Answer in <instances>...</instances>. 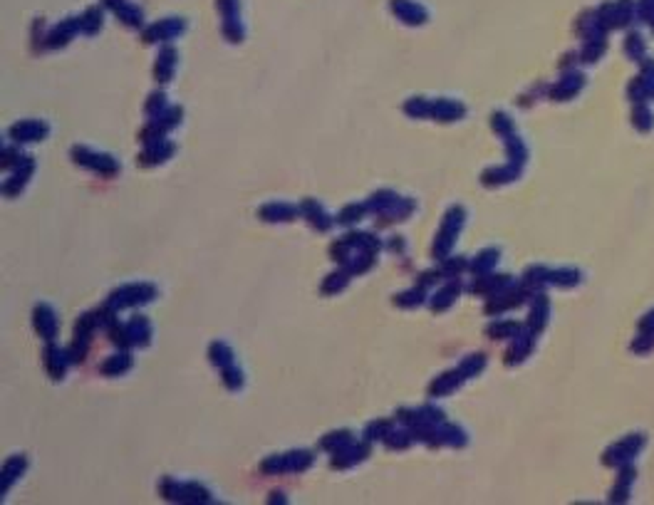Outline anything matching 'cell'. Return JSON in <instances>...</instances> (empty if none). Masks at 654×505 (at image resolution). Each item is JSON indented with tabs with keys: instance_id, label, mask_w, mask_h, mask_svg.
<instances>
[{
	"instance_id": "6da1fadb",
	"label": "cell",
	"mask_w": 654,
	"mask_h": 505,
	"mask_svg": "<svg viewBox=\"0 0 654 505\" xmlns=\"http://www.w3.org/2000/svg\"><path fill=\"white\" fill-rule=\"evenodd\" d=\"M313 463V454L310 451H293V454L273 456L260 463L263 473H300Z\"/></svg>"
},
{
	"instance_id": "7a4b0ae2",
	"label": "cell",
	"mask_w": 654,
	"mask_h": 505,
	"mask_svg": "<svg viewBox=\"0 0 654 505\" xmlns=\"http://www.w3.org/2000/svg\"><path fill=\"white\" fill-rule=\"evenodd\" d=\"M464 208H452V211L447 213V221H444L442 231H439V236H436V243H434V255L436 258H447V253L452 250L454 241H456L459 231H461L464 226Z\"/></svg>"
},
{
	"instance_id": "3957f363",
	"label": "cell",
	"mask_w": 654,
	"mask_h": 505,
	"mask_svg": "<svg viewBox=\"0 0 654 505\" xmlns=\"http://www.w3.org/2000/svg\"><path fill=\"white\" fill-rule=\"evenodd\" d=\"M72 157H75L77 164H82V166L92 169V171L104 174V176H114V174L119 171V164L114 162L112 157H104V154H95V152H90V149H85V147H77L75 152H72Z\"/></svg>"
},
{
	"instance_id": "277c9868",
	"label": "cell",
	"mask_w": 654,
	"mask_h": 505,
	"mask_svg": "<svg viewBox=\"0 0 654 505\" xmlns=\"http://www.w3.org/2000/svg\"><path fill=\"white\" fill-rule=\"evenodd\" d=\"M154 295H157V290H154L152 285H129V288L117 290V293L109 298V305H112L114 310L127 308V305H142V303L154 300Z\"/></svg>"
},
{
	"instance_id": "5b68a950",
	"label": "cell",
	"mask_w": 654,
	"mask_h": 505,
	"mask_svg": "<svg viewBox=\"0 0 654 505\" xmlns=\"http://www.w3.org/2000/svg\"><path fill=\"white\" fill-rule=\"evenodd\" d=\"M183 32V23L178 18H169V20H159L157 25H152L144 32V40L147 42H162V40H171V37L181 35Z\"/></svg>"
},
{
	"instance_id": "8992f818",
	"label": "cell",
	"mask_w": 654,
	"mask_h": 505,
	"mask_svg": "<svg viewBox=\"0 0 654 505\" xmlns=\"http://www.w3.org/2000/svg\"><path fill=\"white\" fill-rule=\"evenodd\" d=\"M392 11L401 23H409V25H421L426 20V11L414 0H392Z\"/></svg>"
},
{
	"instance_id": "52a82bcc",
	"label": "cell",
	"mask_w": 654,
	"mask_h": 505,
	"mask_svg": "<svg viewBox=\"0 0 654 505\" xmlns=\"http://www.w3.org/2000/svg\"><path fill=\"white\" fill-rule=\"evenodd\" d=\"M104 6L109 8V11H112L114 16L124 23V25H132V28L142 25V20H144L142 11H139L137 6H132L129 0H104Z\"/></svg>"
},
{
	"instance_id": "ba28073f",
	"label": "cell",
	"mask_w": 654,
	"mask_h": 505,
	"mask_svg": "<svg viewBox=\"0 0 654 505\" xmlns=\"http://www.w3.org/2000/svg\"><path fill=\"white\" fill-rule=\"evenodd\" d=\"M45 134H47V126L37 119L20 121V124H16L11 129V137H16L18 142H40Z\"/></svg>"
},
{
	"instance_id": "9c48e42d",
	"label": "cell",
	"mask_w": 654,
	"mask_h": 505,
	"mask_svg": "<svg viewBox=\"0 0 654 505\" xmlns=\"http://www.w3.org/2000/svg\"><path fill=\"white\" fill-rule=\"evenodd\" d=\"M583 85H585V77L578 75V72H570V75H565L563 80H560L558 85L553 87L550 97H553V99H558V102L570 99V97H575L580 90H583Z\"/></svg>"
},
{
	"instance_id": "30bf717a",
	"label": "cell",
	"mask_w": 654,
	"mask_h": 505,
	"mask_svg": "<svg viewBox=\"0 0 654 505\" xmlns=\"http://www.w3.org/2000/svg\"><path fill=\"white\" fill-rule=\"evenodd\" d=\"M464 104L454 99H436L431 102V116L439 121H456L459 116H464Z\"/></svg>"
},
{
	"instance_id": "8fae6325",
	"label": "cell",
	"mask_w": 654,
	"mask_h": 505,
	"mask_svg": "<svg viewBox=\"0 0 654 505\" xmlns=\"http://www.w3.org/2000/svg\"><path fill=\"white\" fill-rule=\"evenodd\" d=\"M32 322H35V329L45 339H52L57 334V317H55V312L47 308V305H37V308H35V320H32Z\"/></svg>"
},
{
	"instance_id": "7c38bea8",
	"label": "cell",
	"mask_w": 654,
	"mask_h": 505,
	"mask_svg": "<svg viewBox=\"0 0 654 505\" xmlns=\"http://www.w3.org/2000/svg\"><path fill=\"white\" fill-rule=\"evenodd\" d=\"M80 30V20H62L60 25L55 28V30L47 35V47H62V45H67V42L72 40V35Z\"/></svg>"
},
{
	"instance_id": "4fadbf2b",
	"label": "cell",
	"mask_w": 654,
	"mask_h": 505,
	"mask_svg": "<svg viewBox=\"0 0 654 505\" xmlns=\"http://www.w3.org/2000/svg\"><path fill=\"white\" fill-rule=\"evenodd\" d=\"M174 67H176V50L174 47H164L159 52V62L154 67V75H157L159 82H169L174 75Z\"/></svg>"
},
{
	"instance_id": "5bb4252c",
	"label": "cell",
	"mask_w": 654,
	"mask_h": 505,
	"mask_svg": "<svg viewBox=\"0 0 654 505\" xmlns=\"http://www.w3.org/2000/svg\"><path fill=\"white\" fill-rule=\"evenodd\" d=\"M45 364H47V372H50L52 379H62L65 367L70 364V354L60 352V349H55V347H47L45 349Z\"/></svg>"
},
{
	"instance_id": "9a60e30c",
	"label": "cell",
	"mask_w": 654,
	"mask_h": 505,
	"mask_svg": "<svg viewBox=\"0 0 654 505\" xmlns=\"http://www.w3.org/2000/svg\"><path fill=\"white\" fill-rule=\"evenodd\" d=\"M345 458H332V466L335 468H347V466L357 463V461H362L365 456H370V446L367 444H350L347 449L340 451Z\"/></svg>"
},
{
	"instance_id": "2e32d148",
	"label": "cell",
	"mask_w": 654,
	"mask_h": 505,
	"mask_svg": "<svg viewBox=\"0 0 654 505\" xmlns=\"http://www.w3.org/2000/svg\"><path fill=\"white\" fill-rule=\"evenodd\" d=\"M464 372L459 369V372H449V374H442V377L436 379L434 384H431V394L434 396H442V394H449V391H454L459 384L464 382Z\"/></svg>"
},
{
	"instance_id": "e0dca14e",
	"label": "cell",
	"mask_w": 654,
	"mask_h": 505,
	"mask_svg": "<svg viewBox=\"0 0 654 505\" xmlns=\"http://www.w3.org/2000/svg\"><path fill=\"white\" fill-rule=\"evenodd\" d=\"M303 211H305V216H308V221L313 223L317 231H327V228H330V216L322 211V206H320L317 201H305Z\"/></svg>"
},
{
	"instance_id": "ac0fdd59",
	"label": "cell",
	"mask_w": 654,
	"mask_h": 505,
	"mask_svg": "<svg viewBox=\"0 0 654 505\" xmlns=\"http://www.w3.org/2000/svg\"><path fill=\"white\" fill-rule=\"evenodd\" d=\"M127 329H129V337H132V344H139V347H144V344L149 342V334H152V327H149L147 317L137 315L134 320H129Z\"/></svg>"
},
{
	"instance_id": "d6986e66",
	"label": "cell",
	"mask_w": 654,
	"mask_h": 505,
	"mask_svg": "<svg viewBox=\"0 0 654 505\" xmlns=\"http://www.w3.org/2000/svg\"><path fill=\"white\" fill-rule=\"evenodd\" d=\"M260 216H263V221H273V223L293 221L295 208L288 206V203H270V206H263V208H260Z\"/></svg>"
},
{
	"instance_id": "ffe728a7",
	"label": "cell",
	"mask_w": 654,
	"mask_h": 505,
	"mask_svg": "<svg viewBox=\"0 0 654 505\" xmlns=\"http://www.w3.org/2000/svg\"><path fill=\"white\" fill-rule=\"evenodd\" d=\"M171 154H174V144L154 142L152 147H149L147 152L142 154V166H147V164H162L164 159H169Z\"/></svg>"
},
{
	"instance_id": "44dd1931",
	"label": "cell",
	"mask_w": 654,
	"mask_h": 505,
	"mask_svg": "<svg viewBox=\"0 0 654 505\" xmlns=\"http://www.w3.org/2000/svg\"><path fill=\"white\" fill-rule=\"evenodd\" d=\"M459 290H461V285L459 283H449L444 290H439V293L431 298V310H434V312H442L444 308H449V305L456 300Z\"/></svg>"
},
{
	"instance_id": "7402d4cb",
	"label": "cell",
	"mask_w": 654,
	"mask_h": 505,
	"mask_svg": "<svg viewBox=\"0 0 654 505\" xmlns=\"http://www.w3.org/2000/svg\"><path fill=\"white\" fill-rule=\"evenodd\" d=\"M518 174H521V166H516V164H511L508 169H493V171L483 174V183H488V186H498V183L513 181Z\"/></svg>"
},
{
	"instance_id": "603a6c76",
	"label": "cell",
	"mask_w": 654,
	"mask_h": 505,
	"mask_svg": "<svg viewBox=\"0 0 654 505\" xmlns=\"http://www.w3.org/2000/svg\"><path fill=\"white\" fill-rule=\"evenodd\" d=\"M129 367H132V354H114V357H109L104 364H102V374H107V377H117V374L127 372Z\"/></svg>"
},
{
	"instance_id": "cb8c5ba5",
	"label": "cell",
	"mask_w": 654,
	"mask_h": 505,
	"mask_svg": "<svg viewBox=\"0 0 654 505\" xmlns=\"http://www.w3.org/2000/svg\"><path fill=\"white\" fill-rule=\"evenodd\" d=\"M350 436H352L350 431H337V434L325 436V439H322V449L330 451V454H340L342 449H347V446L352 444Z\"/></svg>"
},
{
	"instance_id": "d4e9b609",
	"label": "cell",
	"mask_w": 654,
	"mask_h": 505,
	"mask_svg": "<svg viewBox=\"0 0 654 505\" xmlns=\"http://www.w3.org/2000/svg\"><path fill=\"white\" fill-rule=\"evenodd\" d=\"M181 500H186V503H208V500H211V493L198 483H188V485L183 483Z\"/></svg>"
},
{
	"instance_id": "484cf974",
	"label": "cell",
	"mask_w": 654,
	"mask_h": 505,
	"mask_svg": "<svg viewBox=\"0 0 654 505\" xmlns=\"http://www.w3.org/2000/svg\"><path fill=\"white\" fill-rule=\"evenodd\" d=\"M496 260H498V250H483V253H478L476 255V260L471 263V268H473V273H488V270L496 265Z\"/></svg>"
},
{
	"instance_id": "4316f807",
	"label": "cell",
	"mask_w": 654,
	"mask_h": 505,
	"mask_svg": "<svg viewBox=\"0 0 654 505\" xmlns=\"http://www.w3.org/2000/svg\"><path fill=\"white\" fill-rule=\"evenodd\" d=\"M632 13H634L632 0H619V3H614V28L627 25V23L632 20Z\"/></svg>"
},
{
	"instance_id": "83f0119b",
	"label": "cell",
	"mask_w": 654,
	"mask_h": 505,
	"mask_svg": "<svg viewBox=\"0 0 654 505\" xmlns=\"http://www.w3.org/2000/svg\"><path fill=\"white\" fill-rule=\"evenodd\" d=\"M624 52H627L632 60H642L644 57V37L637 32H629L627 40H624Z\"/></svg>"
},
{
	"instance_id": "f1b7e54d",
	"label": "cell",
	"mask_w": 654,
	"mask_h": 505,
	"mask_svg": "<svg viewBox=\"0 0 654 505\" xmlns=\"http://www.w3.org/2000/svg\"><path fill=\"white\" fill-rule=\"evenodd\" d=\"M80 28L85 32H90V35H95V32L102 28V13L97 11V8H90V11L80 18Z\"/></svg>"
},
{
	"instance_id": "f546056e",
	"label": "cell",
	"mask_w": 654,
	"mask_h": 505,
	"mask_svg": "<svg viewBox=\"0 0 654 505\" xmlns=\"http://www.w3.org/2000/svg\"><path fill=\"white\" fill-rule=\"evenodd\" d=\"M211 362L218 364V367H231L234 354H231V349L226 347V344L216 342V344H211Z\"/></svg>"
},
{
	"instance_id": "4dcf8cb0",
	"label": "cell",
	"mask_w": 654,
	"mask_h": 505,
	"mask_svg": "<svg viewBox=\"0 0 654 505\" xmlns=\"http://www.w3.org/2000/svg\"><path fill=\"white\" fill-rule=\"evenodd\" d=\"M218 11L226 20H241V3L238 0H218Z\"/></svg>"
},
{
	"instance_id": "1f68e13d",
	"label": "cell",
	"mask_w": 654,
	"mask_h": 505,
	"mask_svg": "<svg viewBox=\"0 0 654 505\" xmlns=\"http://www.w3.org/2000/svg\"><path fill=\"white\" fill-rule=\"evenodd\" d=\"M424 298H426V293H424V288H416V290H411V293H401L399 298H396V305L399 308H414V305H421L424 303Z\"/></svg>"
},
{
	"instance_id": "d6a6232c",
	"label": "cell",
	"mask_w": 654,
	"mask_h": 505,
	"mask_svg": "<svg viewBox=\"0 0 654 505\" xmlns=\"http://www.w3.org/2000/svg\"><path fill=\"white\" fill-rule=\"evenodd\" d=\"M404 111L411 116H426V114L431 116V102L421 99V97H414V99L404 104Z\"/></svg>"
},
{
	"instance_id": "836d02e7",
	"label": "cell",
	"mask_w": 654,
	"mask_h": 505,
	"mask_svg": "<svg viewBox=\"0 0 654 505\" xmlns=\"http://www.w3.org/2000/svg\"><path fill=\"white\" fill-rule=\"evenodd\" d=\"M347 280H350V273L347 270H342V273H335L330 275V278L322 283V293H337V290H342L347 285Z\"/></svg>"
},
{
	"instance_id": "e575fe53",
	"label": "cell",
	"mask_w": 654,
	"mask_h": 505,
	"mask_svg": "<svg viewBox=\"0 0 654 505\" xmlns=\"http://www.w3.org/2000/svg\"><path fill=\"white\" fill-rule=\"evenodd\" d=\"M442 439H444V444H452V446H464V444H466V434H464L459 426H444V429H442Z\"/></svg>"
},
{
	"instance_id": "d590c367",
	"label": "cell",
	"mask_w": 654,
	"mask_h": 505,
	"mask_svg": "<svg viewBox=\"0 0 654 505\" xmlns=\"http://www.w3.org/2000/svg\"><path fill=\"white\" fill-rule=\"evenodd\" d=\"M411 431H394V434H387L384 436V444L389 446V449H406V446L411 444Z\"/></svg>"
},
{
	"instance_id": "8d00e7d4",
	"label": "cell",
	"mask_w": 654,
	"mask_h": 505,
	"mask_svg": "<svg viewBox=\"0 0 654 505\" xmlns=\"http://www.w3.org/2000/svg\"><path fill=\"white\" fill-rule=\"evenodd\" d=\"M632 119H634V126H637V129H642V132L652 129V124H654V121H652V119H654L652 111H649L647 107H642V104H639L637 109H634V116H632Z\"/></svg>"
},
{
	"instance_id": "74e56055",
	"label": "cell",
	"mask_w": 654,
	"mask_h": 505,
	"mask_svg": "<svg viewBox=\"0 0 654 505\" xmlns=\"http://www.w3.org/2000/svg\"><path fill=\"white\" fill-rule=\"evenodd\" d=\"M25 466H28V461L20 458V456H18V458H11V463L6 466V473H3V475H6V485H8V480H16L18 473H23V470H25ZM6 485H3V488H6Z\"/></svg>"
},
{
	"instance_id": "f35d334b",
	"label": "cell",
	"mask_w": 654,
	"mask_h": 505,
	"mask_svg": "<svg viewBox=\"0 0 654 505\" xmlns=\"http://www.w3.org/2000/svg\"><path fill=\"white\" fill-rule=\"evenodd\" d=\"M481 367H483V357H481V354H471V357L464 359L461 372H464V377H471V374L481 372Z\"/></svg>"
},
{
	"instance_id": "ab89813d",
	"label": "cell",
	"mask_w": 654,
	"mask_h": 505,
	"mask_svg": "<svg viewBox=\"0 0 654 505\" xmlns=\"http://www.w3.org/2000/svg\"><path fill=\"white\" fill-rule=\"evenodd\" d=\"M224 382L229 389H241V387H243V374H241L238 369L224 367Z\"/></svg>"
},
{
	"instance_id": "60d3db41",
	"label": "cell",
	"mask_w": 654,
	"mask_h": 505,
	"mask_svg": "<svg viewBox=\"0 0 654 505\" xmlns=\"http://www.w3.org/2000/svg\"><path fill=\"white\" fill-rule=\"evenodd\" d=\"M639 80H642L644 90H647L649 97H654V62L649 60L647 65H644V72L639 75Z\"/></svg>"
},
{
	"instance_id": "b9f144b4",
	"label": "cell",
	"mask_w": 654,
	"mask_h": 505,
	"mask_svg": "<svg viewBox=\"0 0 654 505\" xmlns=\"http://www.w3.org/2000/svg\"><path fill=\"white\" fill-rule=\"evenodd\" d=\"M493 129H496L498 134H503V137H508V134H513V121H511V116H506V114H496V116H493Z\"/></svg>"
},
{
	"instance_id": "7bdbcfd3",
	"label": "cell",
	"mask_w": 654,
	"mask_h": 505,
	"mask_svg": "<svg viewBox=\"0 0 654 505\" xmlns=\"http://www.w3.org/2000/svg\"><path fill=\"white\" fill-rule=\"evenodd\" d=\"M389 429H392V421L384 419V421H375V424H372L370 429L365 431V434L370 436V439H382V436L389 434Z\"/></svg>"
},
{
	"instance_id": "ee69618b",
	"label": "cell",
	"mask_w": 654,
	"mask_h": 505,
	"mask_svg": "<svg viewBox=\"0 0 654 505\" xmlns=\"http://www.w3.org/2000/svg\"><path fill=\"white\" fill-rule=\"evenodd\" d=\"M518 329V324H513V322H501V324H493L491 329H488V334L491 337H496V339H501V337H511L513 332Z\"/></svg>"
},
{
	"instance_id": "f6af8a7d",
	"label": "cell",
	"mask_w": 654,
	"mask_h": 505,
	"mask_svg": "<svg viewBox=\"0 0 654 505\" xmlns=\"http://www.w3.org/2000/svg\"><path fill=\"white\" fill-rule=\"evenodd\" d=\"M164 109H166V99H164V95H162V92H159V95H154L152 99L147 102V114H149V116L162 114Z\"/></svg>"
},
{
	"instance_id": "bcb514c9",
	"label": "cell",
	"mask_w": 654,
	"mask_h": 505,
	"mask_svg": "<svg viewBox=\"0 0 654 505\" xmlns=\"http://www.w3.org/2000/svg\"><path fill=\"white\" fill-rule=\"evenodd\" d=\"M367 211V206H350L340 213V223H357L362 218V213Z\"/></svg>"
},
{
	"instance_id": "7dc6e473",
	"label": "cell",
	"mask_w": 654,
	"mask_h": 505,
	"mask_svg": "<svg viewBox=\"0 0 654 505\" xmlns=\"http://www.w3.org/2000/svg\"><path fill=\"white\" fill-rule=\"evenodd\" d=\"M639 18H642L644 23L654 20V0H642V3H639Z\"/></svg>"
},
{
	"instance_id": "c3c4849f",
	"label": "cell",
	"mask_w": 654,
	"mask_h": 505,
	"mask_svg": "<svg viewBox=\"0 0 654 505\" xmlns=\"http://www.w3.org/2000/svg\"><path fill=\"white\" fill-rule=\"evenodd\" d=\"M652 28H654V20H652Z\"/></svg>"
}]
</instances>
